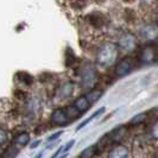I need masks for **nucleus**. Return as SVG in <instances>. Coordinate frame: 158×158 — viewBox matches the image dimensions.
Masks as SVG:
<instances>
[{"label":"nucleus","mask_w":158,"mask_h":158,"mask_svg":"<svg viewBox=\"0 0 158 158\" xmlns=\"http://www.w3.org/2000/svg\"><path fill=\"white\" fill-rule=\"evenodd\" d=\"M118 57V47L113 43H106L96 52V63L102 68H107L115 62Z\"/></svg>","instance_id":"1"},{"label":"nucleus","mask_w":158,"mask_h":158,"mask_svg":"<svg viewBox=\"0 0 158 158\" xmlns=\"http://www.w3.org/2000/svg\"><path fill=\"white\" fill-rule=\"evenodd\" d=\"M95 81H96V71L87 67L85 68L82 71V75H81V82H82V87L85 88H92L94 86Z\"/></svg>","instance_id":"2"},{"label":"nucleus","mask_w":158,"mask_h":158,"mask_svg":"<svg viewBox=\"0 0 158 158\" xmlns=\"http://www.w3.org/2000/svg\"><path fill=\"white\" fill-rule=\"evenodd\" d=\"M157 50L153 45H146L143 48L140 52V61L145 64L153 63L157 60Z\"/></svg>","instance_id":"3"},{"label":"nucleus","mask_w":158,"mask_h":158,"mask_svg":"<svg viewBox=\"0 0 158 158\" xmlns=\"http://www.w3.org/2000/svg\"><path fill=\"white\" fill-rule=\"evenodd\" d=\"M137 47V40L133 35H124L120 40H119V48L124 51H132Z\"/></svg>","instance_id":"4"},{"label":"nucleus","mask_w":158,"mask_h":158,"mask_svg":"<svg viewBox=\"0 0 158 158\" xmlns=\"http://www.w3.org/2000/svg\"><path fill=\"white\" fill-rule=\"evenodd\" d=\"M132 69V60L130 57L123 58L115 67V73L118 76H126L127 74H130V71Z\"/></svg>","instance_id":"5"},{"label":"nucleus","mask_w":158,"mask_h":158,"mask_svg":"<svg viewBox=\"0 0 158 158\" xmlns=\"http://www.w3.org/2000/svg\"><path fill=\"white\" fill-rule=\"evenodd\" d=\"M68 115H67V112H64L63 110H55L51 114V121L58 125V126H63L67 124L68 121Z\"/></svg>","instance_id":"6"},{"label":"nucleus","mask_w":158,"mask_h":158,"mask_svg":"<svg viewBox=\"0 0 158 158\" xmlns=\"http://www.w3.org/2000/svg\"><path fill=\"white\" fill-rule=\"evenodd\" d=\"M108 158H128V150L123 145H117L110 151Z\"/></svg>","instance_id":"7"},{"label":"nucleus","mask_w":158,"mask_h":158,"mask_svg":"<svg viewBox=\"0 0 158 158\" xmlns=\"http://www.w3.org/2000/svg\"><path fill=\"white\" fill-rule=\"evenodd\" d=\"M142 35L144 38L151 40L158 36V26L157 25H145L142 29Z\"/></svg>","instance_id":"8"},{"label":"nucleus","mask_w":158,"mask_h":158,"mask_svg":"<svg viewBox=\"0 0 158 158\" xmlns=\"http://www.w3.org/2000/svg\"><path fill=\"white\" fill-rule=\"evenodd\" d=\"M108 135L110 142L111 143H119L120 140H123V138L126 135V128L125 127H119L117 130L112 131Z\"/></svg>","instance_id":"9"},{"label":"nucleus","mask_w":158,"mask_h":158,"mask_svg":"<svg viewBox=\"0 0 158 158\" xmlns=\"http://www.w3.org/2000/svg\"><path fill=\"white\" fill-rule=\"evenodd\" d=\"M30 142V135L27 132H22V133H19L18 135H16V138H15V145H16L17 148H23L25 146L27 143Z\"/></svg>","instance_id":"10"},{"label":"nucleus","mask_w":158,"mask_h":158,"mask_svg":"<svg viewBox=\"0 0 158 158\" xmlns=\"http://www.w3.org/2000/svg\"><path fill=\"white\" fill-rule=\"evenodd\" d=\"M90 105H92V103L88 101L87 96H80L79 99H76V101H75V107H76L81 113L87 111L88 108L90 107Z\"/></svg>","instance_id":"11"},{"label":"nucleus","mask_w":158,"mask_h":158,"mask_svg":"<svg viewBox=\"0 0 158 158\" xmlns=\"http://www.w3.org/2000/svg\"><path fill=\"white\" fill-rule=\"evenodd\" d=\"M89 23L92 24L93 26H96V27H100L103 25V17L99 13H93L89 16Z\"/></svg>","instance_id":"12"},{"label":"nucleus","mask_w":158,"mask_h":158,"mask_svg":"<svg viewBox=\"0 0 158 158\" xmlns=\"http://www.w3.org/2000/svg\"><path fill=\"white\" fill-rule=\"evenodd\" d=\"M87 99L88 101L90 103H95L101 96H102V90H100V89H94V90H90L87 95Z\"/></svg>","instance_id":"13"},{"label":"nucleus","mask_w":158,"mask_h":158,"mask_svg":"<svg viewBox=\"0 0 158 158\" xmlns=\"http://www.w3.org/2000/svg\"><path fill=\"white\" fill-rule=\"evenodd\" d=\"M16 76L18 77V80L20 82H23L25 85H31L32 82H33V77H32L30 74L25 73V71H18Z\"/></svg>","instance_id":"14"},{"label":"nucleus","mask_w":158,"mask_h":158,"mask_svg":"<svg viewBox=\"0 0 158 158\" xmlns=\"http://www.w3.org/2000/svg\"><path fill=\"white\" fill-rule=\"evenodd\" d=\"M103 112H105V107H101V108H99V110L95 112L94 114H92V115H90V117H89V118H88L87 120H86V121L81 123L79 126H77V130H81V128H83L85 126H87V125L89 124V123H90V121H93V120H94L95 118H98V117H99L100 114H102Z\"/></svg>","instance_id":"15"},{"label":"nucleus","mask_w":158,"mask_h":158,"mask_svg":"<svg viewBox=\"0 0 158 158\" xmlns=\"http://www.w3.org/2000/svg\"><path fill=\"white\" fill-rule=\"evenodd\" d=\"M146 119H148V113L146 112H143V113H139V114H137V115H135L133 118L131 119L130 124L131 125H139V124L144 123Z\"/></svg>","instance_id":"16"},{"label":"nucleus","mask_w":158,"mask_h":158,"mask_svg":"<svg viewBox=\"0 0 158 158\" xmlns=\"http://www.w3.org/2000/svg\"><path fill=\"white\" fill-rule=\"evenodd\" d=\"M60 94L62 95V98H68L71 95V92H73V85L71 83H65L63 87L60 89Z\"/></svg>","instance_id":"17"},{"label":"nucleus","mask_w":158,"mask_h":158,"mask_svg":"<svg viewBox=\"0 0 158 158\" xmlns=\"http://www.w3.org/2000/svg\"><path fill=\"white\" fill-rule=\"evenodd\" d=\"M65 112H67V115H68V118L69 119L77 118V117L80 115V113H81V112L75 107V105H74V106H70V107H68V108L65 110Z\"/></svg>","instance_id":"18"},{"label":"nucleus","mask_w":158,"mask_h":158,"mask_svg":"<svg viewBox=\"0 0 158 158\" xmlns=\"http://www.w3.org/2000/svg\"><path fill=\"white\" fill-rule=\"evenodd\" d=\"M95 149H96V148H94V146H89V148H87V149H85V150L81 152L80 158H93Z\"/></svg>","instance_id":"19"},{"label":"nucleus","mask_w":158,"mask_h":158,"mask_svg":"<svg viewBox=\"0 0 158 158\" xmlns=\"http://www.w3.org/2000/svg\"><path fill=\"white\" fill-rule=\"evenodd\" d=\"M18 153V150H17V146L15 145L13 148H10L6 150V152L2 155V158H15Z\"/></svg>","instance_id":"20"},{"label":"nucleus","mask_w":158,"mask_h":158,"mask_svg":"<svg viewBox=\"0 0 158 158\" xmlns=\"http://www.w3.org/2000/svg\"><path fill=\"white\" fill-rule=\"evenodd\" d=\"M151 137L153 138V139H156L158 140V121H156L152 127H151Z\"/></svg>","instance_id":"21"},{"label":"nucleus","mask_w":158,"mask_h":158,"mask_svg":"<svg viewBox=\"0 0 158 158\" xmlns=\"http://www.w3.org/2000/svg\"><path fill=\"white\" fill-rule=\"evenodd\" d=\"M62 135V132H57V133H54L52 135H50L49 137V139H48V142H54L56 139H58V137Z\"/></svg>","instance_id":"22"},{"label":"nucleus","mask_w":158,"mask_h":158,"mask_svg":"<svg viewBox=\"0 0 158 158\" xmlns=\"http://www.w3.org/2000/svg\"><path fill=\"white\" fill-rule=\"evenodd\" d=\"M5 142H6V132H5V130H1V140H0L1 146L5 144Z\"/></svg>","instance_id":"23"},{"label":"nucleus","mask_w":158,"mask_h":158,"mask_svg":"<svg viewBox=\"0 0 158 158\" xmlns=\"http://www.w3.org/2000/svg\"><path fill=\"white\" fill-rule=\"evenodd\" d=\"M40 140H38V142H35L33 143V144H32L31 145V149H35V148H36V146H38V145H40Z\"/></svg>","instance_id":"24"},{"label":"nucleus","mask_w":158,"mask_h":158,"mask_svg":"<svg viewBox=\"0 0 158 158\" xmlns=\"http://www.w3.org/2000/svg\"><path fill=\"white\" fill-rule=\"evenodd\" d=\"M125 1H127V2H131V1H133V0H125Z\"/></svg>","instance_id":"25"}]
</instances>
